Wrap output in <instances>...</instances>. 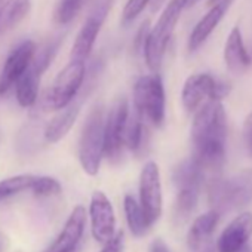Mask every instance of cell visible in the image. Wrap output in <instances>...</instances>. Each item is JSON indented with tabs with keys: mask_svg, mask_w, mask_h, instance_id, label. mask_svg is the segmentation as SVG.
<instances>
[{
	"mask_svg": "<svg viewBox=\"0 0 252 252\" xmlns=\"http://www.w3.org/2000/svg\"><path fill=\"white\" fill-rule=\"evenodd\" d=\"M32 0H8L0 9V34L15 29L30 12Z\"/></svg>",
	"mask_w": 252,
	"mask_h": 252,
	"instance_id": "22",
	"label": "cell"
},
{
	"mask_svg": "<svg viewBox=\"0 0 252 252\" xmlns=\"http://www.w3.org/2000/svg\"><path fill=\"white\" fill-rule=\"evenodd\" d=\"M61 190L63 187L57 178L48 175H36V181L33 184L32 193L37 197H51L60 194Z\"/></svg>",
	"mask_w": 252,
	"mask_h": 252,
	"instance_id": "26",
	"label": "cell"
},
{
	"mask_svg": "<svg viewBox=\"0 0 252 252\" xmlns=\"http://www.w3.org/2000/svg\"><path fill=\"white\" fill-rule=\"evenodd\" d=\"M5 245H6V242H5V236L0 233V252H3L5 251Z\"/></svg>",
	"mask_w": 252,
	"mask_h": 252,
	"instance_id": "31",
	"label": "cell"
},
{
	"mask_svg": "<svg viewBox=\"0 0 252 252\" xmlns=\"http://www.w3.org/2000/svg\"><path fill=\"white\" fill-rule=\"evenodd\" d=\"M110 9V3L102 0L99 2L92 14L86 18V21L83 23V26L80 27L73 48H71V54H70V61H79V63H86V60L89 58L95 40L99 34V30L102 27V23L107 17V12Z\"/></svg>",
	"mask_w": 252,
	"mask_h": 252,
	"instance_id": "13",
	"label": "cell"
},
{
	"mask_svg": "<svg viewBox=\"0 0 252 252\" xmlns=\"http://www.w3.org/2000/svg\"><path fill=\"white\" fill-rule=\"evenodd\" d=\"M86 211L83 206H76L67 218L63 230L45 252H74L83 237L86 227Z\"/></svg>",
	"mask_w": 252,
	"mask_h": 252,
	"instance_id": "16",
	"label": "cell"
},
{
	"mask_svg": "<svg viewBox=\"0 0 252 252\" xmlns=\"http://www.w3.org/2000/svg\"><path fill=\"white\" fill-rule=\"evenodd\" d=\"M129 113L131 107L125 96H119L105 113L104 156L111 163H117L122 158V152L125 147L126 123H128Z\"/></svg>",
	"mask_w": 252,
	"mask_h": 252,
	"instance_id": "8",
	"label": "cell"
},
{
	"mask_svg": "<svg viewBox=\"0 0 252 252\" xmlns=\"http://www.w3.org/2000/svg\"><path fill=\"white\" fill-rule=\"evenodd\" d=\"M134 108L156 128L163 125L165 120V88L162 77L158 73L141 76L134 85Z\"/></svg>",
	"mask_w": 252,
	"mask_h": 252,
	"instance_id": "7",
	"label": "cell"
},
{
	"mask_svg": "<svg viewBox=\"0 0 252 252\" xmlns=\"http://www.w3.org/2000/svg\"><path fill=\"white\" fill-rule=\"evenodd\" d=\"M191 158L203 171L221 169L227 146V117L221 101L211 99L196 111L191 123Z\"/></svg>",
	"mask_w": 252,
	"mask_h": 252,
	"instance_id": "1",
	"label": "cell"
},
{
	"mask_svg": "<svg viewBox=\"0 0 252 252\" xmlns=\"http://www.w3.org/2000/svg\"><path fill=\"white\" fill-rule=\"evenodd\" d=\"M172 180L177 187L174 220L177 224H183L190 218L199 203L203 183V169L193 158H190L183 160L174 169Z\"/></svg>",
	"mask_w": 252,
	"mask_h": 252,
	"instance_id": "3",
	"label": "cell"
},
{
	"mask_svg": "<svg viewBox=\"0 0 252 252\" xmlns=\"http://www.w3.org/2000/svg\"><path fill=\"white\" fill-rule=\"evenodd\" d=\"M123 248H125V233L123 230H120L114 234L111 240L102 245V249L99 252H123Z\"/></svg>",
	"mask_w": 252,
	"mask_h": 252,
	"instance_id": "28",
	"label": "cell"
},
{
	"mask_svg": "<svg viewBox=\"0 0 252 252\" xmlns=\"http://www.w3.org/2000/svg\"><path fill=\"white\" fill-rule=\"evenodd\" d=\"M189 5L190 0H171L163 8L158 23L153 26L150 32H147L143 48L147 67L153 73H158L160 70L166 48L172 39L180 17Z\"/></svg>",
	"mask_w": 252,
	"mask_h": 252,
	"instance_id": "2",
	"label": "cell"
},
{
	"mask_svg": "<svg viewBox=\"0 0 252 252\" xmlns=\"http://www.w3.org/2000/svg\"><path fill=\"white\" fill-rule=\"evenodd\" d=\"M208 199L220 215L252 202V169L228 178H217L209 184Z\"/></svg>",
	"mask_w": 252,
	"mask_h": 252,
	"instance_id": "5",
	"label": "cell"
},
{
	"mask_svg": "<svg viewBox=\"0 0 252 252\" xmlns=\"http://www.w3.org/2000/svg\"><path fill=\"white\" fill-rule=\"evenodd\" d=\"M233 0H221V2L215 3L209 8V11L199 20V23L194 26L190 37H189V49L197 51L206 39L212 34V32L217 29V26L221 23L224 14L228 11V6L231 5Z\"/></svg>",
	"mask_w": 252,
	"mask_h": 252,
	"instance_id": "17",
	"label": "cell"
},
{
	"mask_svg": "<svg viewBox=\"0 0 252 252\" xmlns=\"http://www.w3.org/2000/svg\"><path fill=\"white\" fill-rule=\"evenodd\" d=\"M243 141L249 156L252 158V111L246 116L243 122Z\"/></svg>",
	"mask_w": 252,
	"mask_h": 252,
	"instance_id": "29",
	"label": "cell"
},
{
	"mask_svg": "<svg viewBox=\"0 0 252 252\" xmlns=\"http://www.w3.org/2000/svg\"><path fill=\"white\" fill-rule=\"evenodd\" d=\"M104 129L105 111L104 107L98 104L88 113L79 140V160L82 169L91 177L99 172L104 158Z\"/></svg>",
	"mask_w": 252,
	"mask_h": 252,
	"instance_id": "4",
	"label": "cell"
},
{
	"mask_svg": "<svg viewBox=\"0 0 252 252\" xmlns=\"http://www.w3.org/2000/svg\"><path fill=\"white\" fill-rule=\"evenodd\" d=\"M85 3H86V0H60V3L55 9V14H54V20L63 26L71 23L79 15Z\"/></svg>",
	"mask_w": 252,
	"mask_h": 252,
	"instance_id": "25",
	"label": "cell"
},
{
	"mask_svg": "<svg viewBox=\"0 0 252 252\" xmlns=\"http://www.w3.org/2000/svg\"><path fill=\"white\" fill-rule=\"evenodd\" d=\"M150 252H172V251L160 237H156L150 245Z\"/></svg>",
	"mask_w": 252,
	"mask_h": 252,
	"instance_id": "30",
	"label": "cell"
},
{
	"mask_svg": "<svg viewBox=\"0 0 252 252\" xmlns=\"http://www.w3.org/2000/svg\"><path fill=\"white\" fill-rule=\"evenodd\" d=\"M228 92L230 86L227 83L214 79L211 74L197 73L187 77L183 86L181 99L184 108L193 113L197 111L203 104H206L211 99L221 101L224 96L228 95Z\"/></svg>",
	"mask_w": 252,
	"mask_h": 252,
	"instance_id": "9",
	"label": "cell"
},
{
	"mask_svg": "<svg viewBox=\"0 0 252 252\" xmlns=\"http://www.w3.org/2000/svg\"><path fill=\"white\" fill-rule=\"evenodd\" d=\"M150 3V0H128L122 12V23L126 26L132 23Z\"/></svg>",
	"mask_w": 252,
	"mask_h": 252,
	"instance_id": "27",
	"label": "cell"
},
{
	"mask_svg": "<svg viewBox=\"0 0 252 252\" xmlns=\"http://www.w3.org/2000/svg\"><path fill=\"white\" fill-rule=\"evenodd\" d=\"M123 209L126 215V222L135 237H143L149 233L152 225L147 221V217L137 199L132 194H126L123 199Z\"/></svg>",
	"mask_w": 252,
	"mask_h": 252,
	"instance_id": "21",
	"label": "cell"
},
{
	"mask_svg": "<svg viewBox=\"0 0 252 252\" xmlns=\"http://www.w3.org/2000/svg\"><path fill=\"white\" fill-rule=\"evenodd\" d=\"M140 205L150 225H155L163 209L160 171L156 162L149 160L140 174Z\"/></svg>",
	"mask_w": 252,
	"mask_h": 252,
	"instance_id": "11",
	"label": "cell"
},
{
	"mask_svg": "<svg viewBox=\"0 0 252 252\" xmlns=\"http://www.w3.org/2000/svg\"><path fill=\"white\" fill-rule=\"evenodd\" d=\"M86 77L85 63L70 61L48 88L42 105L48 111H61L68 107L79 95Z\"/></svg>",
	"mask_w": 252,
	"mask_h": 252,
	"instance_id": "6",
	"label": "cell"
},
{
	"mask_svg": "<svg viewBox=\"0 0 252 252\" xmlns=\"http://www.w3.org/2000/svg\"><path fill=\"white\" fill-rule=\"evenodd\" d=\"M144 117L132 107L128 123H126V132H125V147L131 152H138L143 147L144 140Z\"/></svg>",
	"mask_w": 252,
	"mask_h": 252,
	"instance_id": "23",
	"label": "cell"
},
{
	"mask_svg": "<svg viewBox=\"0 0 252 252\" xmlns=\"http://www.w3.org/2000/svg\"><path fill=\"white\" fill-rule=\"evenodd\" d=\"M202 252H215V248H212V246H208V248H205V251H202Z\"/></svg>",
	"mask_w": 252,
	"mask_h": 252,
	"instance_id": "33",
	"label": "cell"
},
{
	"mask_svg": "<svg viewBox=\"0 0 252 252\" xmlns=\"http://www.w3.org/2000/svg\"><path fill=\"white\" fill-rule=\"evenodd\" d=\"M224 63H225L228 71L236 74V76L243 74L251 67L252 60H251V55H249L246 46H245L242 32L237 26L231 29V32L225 40Z\"/></svg>",
	"mask_w": 252,
	"mask_h": 252,
	"instance_id": "19",
	"label": "cell"
},
{
	"mask_svg": "<svg viewBox=\"0 0 252 252\" xmlns=\"http://www.w3.org/2000/svg\"><path fill=\"white\" fill-rule=\"evenodd\" d=\"M34 181V174H21L2 180L0 181V202L11 199L12 196H17L24 191H32Z\"/></svg>",
	"mask_w": 252,
	"mask_h": 252,
	"instance_id": "24",
	"label": "cell"
},
{
	"mask_svg": "<svg viewBox=\"0 0 252 252\" xmlns=\"http://www.w3.org/2000/svg\"><path fill=\"white\" fill-rule=\"evenodd\" d=\"M86 98V94H83L80 98H76L68 107H65L64 110L58 111V114H55L52 117V120L46 125V128L43 131L45 140L51 144H55L58 141H61L73 128V125L76 123L79 113H80V107L83 99Z\"/></svg>",
	"mask_w": 252,
	"mask_h": 252,
	"instance_id": "18",
	"label": "cell"
},
{
	"mask_svg": "<svg viewBox=\"0 0 252 252\" xmlns=\"http://www.w3.org/2000/svg\"><path fill=\"white\" fill-rule=\"evenodd\" d=\"M60 46V40L52 42L46 45L40 52L36 54L32 65L26 71V74L20 79V82L15 86L17 101L21 107H32L36 104L39 98V89H40V79L42 74L49 67L52 58L57 54V49Z\"/></svg>",
	"mask_w": 252,
	"mask_h": 252,
	"instance_id": "10",
	"label": "cell"
},
{
	"mask_svg": "<svg viewBox=\"0 0 252 252\" xmlns=\"http://www.w3.org/2000/svg\"><path fill=\"white\" fill-rule=\"evenodd\" d=\"M252 236V212L234 217L222 230L217 242L218 252H242Z\"/></svg>",
	"mask_w": 252,
	"mask_h": 252,
	"instance_id": "15",
	"label": "cell"
},
{
	"mask_svg": "<svg viewBox=\"0 0 252 252\" xmlns=\"http://www.w3.org/2000/svg\"><path fill=\"white\" fill-rule=\"evenodd\" d=\"M218 2H221V0H208V6L211 8V6H214L215 3H218Z\"/></svg>",
	"mask_w": 252,
	"mask_h": 252,
	"instance_id": "32",
	"label": "cell"
},
{
	"mask_svg": "<svg viewBox=\"0 0 252 252\" xmlns=\"http://www.w3.org/2000/svg\"><path fill=\"white\" fill-rule=\"evenodd\" d=\"M36 54V43L33 40H23L9 52L0 71V95L8 94L17 86L20 79L32 65Z\"/></svg>",
	"mask_w": 252,
	"mask_h": 252,
	"instance_id": "12",
	"label": "cell"
},
{
	"mask_svg": "<svg viewBox=\"0 0 252 252\" xmlns=\"http://www.w3.org/2000/svg\"><path fill=\"white\" fill-rule=\"evenodd\" d=\"M220 220V214L215 211H209L206 214L199 215L193 222L187 233V245L190 251H199L205 242L212 236Z\"/></svg>",
	"mask_w": 252,
	"mask_h": 252,
	"instance_id": "20",
	"label": "cell"
},
{
	"mask_svg": "<svg viewBox=\"0 0 252 252\" xmlns=\"http://www.w3.org/2000/svg\"><path fill=\"white\" fill-rule=\"evenodd\" d=\"M89 218L92 236L98 243L105 245L117 233L113 205L110 199L105 196V193L101 190H95L91 196Z\"/></svg>",
	"mask_w": 252,
	"mask_h": 252,
	"instance_id": "14",
	"label": "cell"
}]
</instances>
